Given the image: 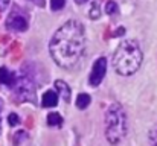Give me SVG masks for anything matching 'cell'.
Instances as JSON below:
<instances>
[{
  "label": "cell",
  "mask_w": 157,
  "mask_h": 146,
  "mask_svg": "<svg viewBox=\"0 0 157 146\" xmlns=\"http://www.w3.org/2000/svg\"><path fill=\"white\" fill-rule=\"evenodd\" d=\"M51 55L53 61L64 69H73L86 52V34L84 28L76 20L64 23L51 40Z\"/></svg>",
  "instance_id": "6da1fadb"
},
{
  "label": "cell",
  "mask_w": 157,
  "mask_h": 146,
  "mask_svg": "<svg viewBox=\"0 0 157 146\" xmlns=\"http://www.w3.org/2000/svg\"><path fill=\"white\" fill-rule=\"evenodd\" d=\"M144 55L137 41L134 40H125L121 43L114 55H113V67L114 70L122 76H130L136 73L142 64Z\"/></svg>",
  "instance_id": "7a4b0ae2"
},
{
  "label": "cell",
  "mask_w": 157,
  "mask_h": 146,
  "mask_svg": "<svg viewBox=\"0 0 157 146\" xmlns=\"http://www.w3.org/2000/svg\"><path fill=\"white\" fill-rule=\"evenodd\" d=\"M127 134V114L119 103H111L105 113V136L110 143H119Z\"/></svg>",
  "instance_id": "3957f363"
},
{
  "label": "cell",
  "mask_w": 157,
  "mask_h": 146,
  "mask_svg": "<svg viewBox=\"0 0 157 146\" xmlns=\"http://www.w3.org/2000/svg\"><path fill=\"white\" fill-rule=\"evenodd\" d=\"M6 28L9 31H15V32H23L28 29V18L25 17L23 12H20L18 9L12 11L6 20Z\"/></svg>",
  "instance_id": "277c9868"
},
{
  "label": "cell",
  "mask_w": 157,
  "mask_h": 146,
  "mask_svg": "<svg viewBox=\"0 0 157 146\" xmlns=\"http://www.w3.org/2000/svg\"><path fill=\"white\" fill-rule=\"evenodd\" d=\"M15 92L18 96H21L23 99H29V100H34L35 96V85L32 84V81L26 76H21L15 81V85H14Z\"/></svg>",
  "instance_id": "5b68a950"
},
{
  "label": "cell",
  "mask_w": 157,
  "mask_h": 146,
  "mask_svg": "<svg viewBox=\"0 0 157 146\" xmlns=\"http://www.w3.org/2000/svg\"><path fill=\"white\" fill-rule=\"evenodd\" d=\"M105 72H107V59L104 56L98 58L93 64V69H92V73H90V78H89V82H90L92 87H96L102 82Z\"/></svg>",
  "instance_id": "8992f818"
},
{
  "label": "cell",
  "mask_w": 157,
  "mask_h": 146,
  "mask_svg": "<svg viewBox=\"0 0 157 146\" xmlns=\"http://www.w3.org/2000/svg\"><path fill=\"white\" fill-rule=\"evenodd\" d=\"M58 103V93H55L52 90H48L43 97H41V105L44 108H51V107H56Z\"/></svg>",
  "instance_id": "52a82bcc"
},
{
  "label": "cell",
  "mask_w": 157,
  "mask_h": 146,
  "mask_svg": "<svg viewBox=\"0 0 157 146\" xmlns=\"http://www.w3.org/2000/svg\"><path fill=\"white\" fill-rule=\"evenodd\" d=\"M55 88H56L58 95L63 97L66 102H69V100H70V88H69V85H67L64 81H61V79L55 81Z\"/></svg>",
  "instance_id": "ba28073f"
},
{
  "label": "cell",
  "mask_w": 157,
  "mask_h": 146,
  "mask_svg": "<svg viewBox=\"0 0 157 146\" xmlns=\"http://www.w3.org/2000/svg\"><path fill=\"white\" fill-rule=\"evenodd\" d=\"M14 81H15L14 73H11L6 67H2L0 69V82H3L6 85H14Z\"/></svg>",
  "instance_id": "9c48e42d"
},
{
  "label": "cell",
  "mask_w": 157,
  "mask_h": 146,
  "mask_svg": "<svg viewBox=\"0 0 157 146\" xmlns=\"http://www.w3.org/2000/svg\"><path fill=\"white\" fill-rule=\"evenodd\" d=\"M90 96L89 95H86V93H81V95H78L76 97V107L79 108V110H84V108H87L89 105H90Z\"/></svg>",
  "instance_id": "30bf717a"
},
{
  "label": "cell",
  "mask_w": 157,
  "mask_h": 146,
  "mask_svg": "<svg viewBox=\"0 0 157 146\" xmlns=\"http://www.w3.org/2000/svg\"><path fill=\"white\" fill-rule=\"evenodd\" d=\"M99 15H101V6H99V2L95 0V2L92 3V6H90L89 17H90L92 20H96V18H99Z\"/></svg>",
  "instance_id": "8fae6325"
},
{
  "label": "cell",
  "mask_w": 157,
  "mask_h": 146,
  "mask_svg": "<svg viewBox=\"0 0 157 146\" xmlns=\"http://www.w3.org/2000/svg\"><path fill=\"white\" fill-rule=\"evenodd\" d=\"M48 123L51 126H61L63 125V117L58 114V113H51L48 116Z\"/></svg>",
  "instance_id": "7c38bea8"
},
{
  "label": "cell",
  "mask_w": 157,
  "mask_h": 146,
  "mask_svg": "<svg viewBox=\"0 0 157 146\" xmlns=\"http://www.w3.org/2000/svg\"><path fill=\"white\" fill-rule=\"evenodd\" d=\"M64 5H66V0H51V8H52V11L63 9Z\"/></svg>",
  "instance_id": "4fadbf2b"
},
{
  "label": "cell",
  "mask_w": 157,
  "mask_h": 146,
  "mask_svg": "<svg viewBox=\"0 0 157 146\" xmlns=\"http://www.w3.org/2000/svg\"><path fill=\"white\" fill-rule=\"evenodd\" d=\"M105 12L110 14V15H111V14H116V12H117V5L110 0V2L107 3V6H105Z\"/></svg>",
  "instance_id": "5bb4252c"
},
{
  "label": "cell",
  "mask_w": 157,
  "mask_h": 146,
  "mask_svg": "<svg viewBox=\"0 0 157 146\" xmlns=\"http://www.w3.org/2000/svg\"><path fill=\"white\" fill-rule=\"evenodd\" d=\"M8 122H9V125H18L20 123V119H18V116L17 114H14V113H11L9 116H8Z\"/></svg>",
  "instance_id": "9a60e30c"
},
{
  "label": "cell",
  "mask_w": 157,
  "mask_h": 146,
  "mask_svg": "<svg viewBox=\"0 0 157 146\" xmlns=\"http://www.w3.org/2000/svg\"><path fill=\"white\" fill-rule=\"evenodd\" d=\"M150 140H151L153 143H157V126L151 131V134H150Z\"/></svg>",
  "instance_id": "2e32d148"
},
{
  "label": "cell",
  "mask_w": 157,
  "mask_h": 146,
  "mask_svg": "<svg viewBox=\"0 0 157 146\" xmlns=\"http://www.w3.org/2000/svg\"><path fill=\"white\" fill-rule=\"evenodd\" d=\"M124 34H125V29H124V28H119V29L116 31L114 37H121V35H124Z\"/></svg>",
  "instance_id": "e0dca14e"
},
{
  "label": "cell",
  "mask_w": 157,
  "mask_h": 146,
  "mask_svg": "<svg viewBox=\"0 0 157 146\" xmlns=\"http://www.w3.org/2000/svg\"><path fill=\"white\" fill-rule=\"evenodd\" d=\"M8 3H9V0H0V9H5L8 6Z\"/></svg>",
  "instance_id": "ac0fdd59"
},
{
  "label": "cell",
  "mask_w": 157,
  "mask_h": 146,
  "mask_svg": "<svg viewBox=\"0 0 157 146\" xmlns=\"http://www.w3.org/2000/svg\"><path fill=\"white\" fill-rule=\"evenodd\" d=\"M84 2H87V0H76V3H84Z\"/></svg>",
  "instance_id": "d6986e66"
}]
</instances>
